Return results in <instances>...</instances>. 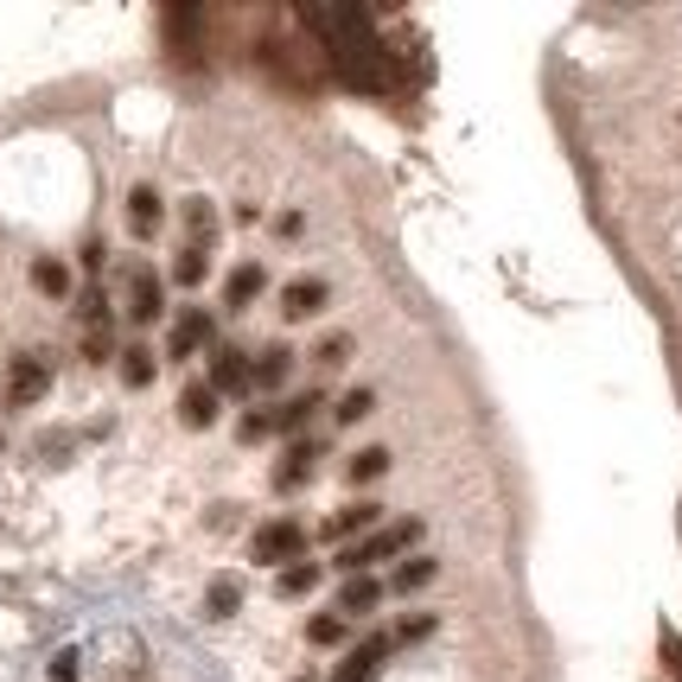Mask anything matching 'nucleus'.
Returning a JSON list of instances; mask_svg holds the SVG:
<instances>
[{
	"mask_svg": "<svg viewBox=\"0 0 682 682\" xmlns=\"http://www.w3.org/2000/svg\"><path fill=\"white\" fill-rule=\"evenodd\" d=\"M313 587H319V562H294V568H281V580H274L281 600H301V593H313Z\"/></svg>",
	"mask_w": 682,
	"mask_h": 682,
	"instance_id": "412c9836",
	"label": "nucleus"
},
{
	"mask_svg": "<svg viewBox=\"0 0 682 682\" xmlns=\"http://www.w3.org/2000/svg\"><path fill=\"white\" fill-rule=\"evenodd\" d=\"M383 657H389V638H383V632H371L364 645H351V650H344V663L332 670V682H377Z\"/></svg>",
	"mask_w": 682,
	"mask_h": 682,
	"instance_id": "0eeeda50",
	"label": "nucleus"
},
{
	"mask_svg": "<svg viewBox=\"0 0 682 682\" xmlns=\"http://www.w3.org/2000/svg\"><path fill=\"white\" fill-rule=\"evenodd\" d=\"M204 274H211V256H204V249H179V262H173V281H179V287H198Z\"/></svg>",
	"mask_w": 682,
	"mask_h": 682,
	"instance_id": "b1692460",
	"label": "nucleus"
},
{
	"mask_svg": "<svg viewBox=\"0 0 682 682\" xmlns=\"http://www.w3.org/2000/svg\"><path fill=\"white\" fill-rule=\"evenodd\" d=\"M128 230H134L141 243H153V236H160V191H153V186L128 191Z\"/></svg>",
	"mask_w": 682,
	"mask_h": 682,
	"instance_id": "ddd939ff",
	"label": "nucleus"
},
{
	"mask_svg": "<svg viewBox=\"0 0 682 682\" xmlns=\"http://www.w3.org/2000/svg\"><path fill=\"white\" fill-rule=\"evenodd\" d=\"M313 364H319V371H339V364H351V339H344V332H332V339H319V351H313Z\"/></svg>",
	"mask_w": 682,
	"mask_h": 682,
	"instance_id": "bb28decb",
	"label": "nucleus"
},
{
	"mask_svg": "<svg viewBox=\"0 0 682 682\" xmlns=\"http://www.w3.org/2000/svg\"><path fill=\"white\" fill-rule=\"evenodd\" d=\"M211 236H217L211 198H186V249H204V256H211Z\"/></svg>",
	"mask_w": 682,
	"mask_h": 682,
	"instance_id": "2eb2a0df",
	"label": "nucleus"
},
{
	"mask_svg": "<svg viewBox=\"0 0 682 682\" xmlns=\"http://www.w3.org/2000/svg\"><path fill=\"white\" fill-rule=\"evenodd\" d=\"M179 421H186V427H211V421H217V389H211V383H186Z\"/></svg>",
	"mask_w": 682,
	"mask_h": 682,
	"instance_id": "dca6fc26",
	"label": "nucleus"
},
{
	"mask_svg": "<svg viewBox=\"0 0 682 682\" xmlns=\"http://www.w3.org/2000/svg\"><path fill=\"white\" fill-rule=\"evenodd\" d=\"M160 313H166V287H160V274L148 262H134L128 268V319L134 326H153Z\"/></svg>",
	"mask_w": 682,
	"mask_h": 682,
	"instance_id": "39448f33",
	"label": "nucleus"
},
{
	"mask_svg": "<svg viewBox=\"0 0 682 682\" xmlns=\"http://www.w3.org/2000/svg\"><path fill=\"white\" fill-rule=\"evenodd\" d=\"M268 287V268L262 262H243V268H230V281H224V306L230 313H243V306H256V294Z\"/></svg>",
	"mask_w": 682,
	"mask_h": 682,
	"instance_id": "f8f14e48",
	"label": "nucleus"
},
{
	"mask_svg": "<svg viewBox=\"0 0 682 682\" xmlns=\"http://www.w3.org/2000/svg\"><path fill=\"white\" fill-rule=\"evenodd\" d=\"M371 409H377V389H351L339 409H332V421H339V427H351V421H364Z\"/></svg>",
	"mask_w": 682,
	"mask_h": 682,
	"instance_id": "393cba45",
	"label": "nucleus"
},
{
	"mask_svg": "<svg viewBox=\"0 0 682 682\" xmlns=\"http://www.w3.org/2000/svg\"><path fill=\"white\" fill-rule=\"evenodd\" d=\"M236 434H243V440H268V434H274V421H268V409H249V415L236 421Z\"/></svg>",
	"mask_w": 682,
	"mask_h": 682,
	"instance_id": "c756f323",
	"label": "nucleus"
},
{
	"mask_svg": "<svg viewBox=\"0 0 682 682\" xmlns=\"http://www.w3.org/2000/svg\"><path fill=\"white\" fill-rule=\"evenodd\" d=\"M383 607V580L377 574H344V587H339V619H357V612H377Z\"/></svg>",
	"mask_w": 682,
	"mask_h": 682,
	"instance_id": "9d476101",
	"label": "nucleus"
},
{
	"mask_svg": "<svg viewBox=\"0 0 682 682\" xmlns=\"http://www.w3.org/2000/svg\"><path fill=\"white\" fill-rule=\"evenodd\" d=\"M377 517H383V504H344V510L319 536H326V542H357V536L377 530Z\"/></svg>",
	"mask_w": 682,
	"mask_h": 682,
	"instance_id": "9b49d317",
	"label": "nucleus"
},
{
	"mask_svg": "<svg viewBox=\"0 0 682 682\" xmlns=\"http://www.w3.org/2000/svg\"><path fill=\"white\" fill-rule=\"evenodd\" d=\"M313 409H326L319 389H313V396H294V402H281V409H268V421H274V434H301L306 421H313Z\"/></svg>",
	"mask_w": 682,
	"mask_h": 682,
	"instance_id": "f3484780",
	"label": "nucleus"
},
{
	"mask_svg": "<svg viewBox=\"0 0 682 682\" xmlns=\"http://www.w3.org/2000/svg\"><path fill=\"white\" fill-rule=\"evenodd\" d=\"M415 542H421V517H402V524H377L371 536L344 542V549H339V568H344V574H371L377 562H396V555H409Z\"/></svg>",
	"mask_w": 682,
	"mask_h": 682,
	"instance_id": "f257e3e1",
	"label": "nucleus"
},
{
	"mask_svg": "<svg viewBox=\"0 0 682 682\" xmlns=\"http://www.w3.org/2000/svg\"><path fill=\"white\" fill-rule=\"evenodd\" d=\"M33 287L45 294V301H64V294H71V268L58 262V256H38V262H33Z\"/></svg>",
	"mask_w": 682,
	"mask_h": 682,
	"instance_id": "a211bd4d",
	"label": "nucleus"
},
{
	"mask_svg": "<svg viewBox=\"0 0 682 682\" xmlns=\"http://www.w3.org/2000/svg\"><path fill=\"white\" fill-rule=\"evenodd\" d=\"M313 466H319V440H313V434H301V440L287 447V459L274 466V492H301L306 479H313Z\"/></svg>",
	"mask_w": 682,
	"mask_h": 682,
	"instance_id": "6e6552de",
	"label": "nucleus"
},
{
	"mask_svg": "<svg viewBox=\"0 0 682 682\" xmlns=\"http://www.w3.org/2000/svg\"><path fill=\"white\" fill-rule=\"evenodd\" d=\"M306 638H313V645H344V619L339 612H313V619H306Z\"/></svg>",
	"mask_w": 682,
	"mask_h": 682,
	"instance_id": "a878e982",
	"label": "nucleus"
},
{
	"mask_svg": "<svg viewBox=\"0 0 682 682\" xmlns=\"http://www.w3.org/2000/svg\"><path fill=\"white\" fill-rule=\"evenodd\" d=\"M211 389L217 396H249V357L236 351V344H211Z\"/></svg>",
	"mask_w": 682,
	"mask_h": 682,
	"instance_id": "423d86ee",
	"label": "nucleus"
},
{
	"mask_svg": "<svg viewBox=\"0 0 682 682\" xmlns=\"http://www.w3.org/2000/svg\"><path fill=\"white\" fill-rule=\"evenodd\" d=\"M249 555L262 568H294V562H306V530L294 517H274V524H262V530L249 536Z\"/></svg>",
	"mask_w": 682,
	"mask_h": 682,
	"instance_id": "f03ea898",
	"label": "nucleus"
},
{
	"mask_svg": "<svg viewBox=\"0 0 682 682\" xmlns=\"http://www.w3.org/2000/svg\"><path fill=\"white\" fill-rule=\"evenodd\" d=\"M153 371H160V364H153L148 344H128V351H121V383H128V389H148Z\"/></svg>",
	"mask_w": 682,
	"mask_h": 682,
	"instance_id": "aec40b11",
	"label": "nucleus"
},
{
	"mask_svg": "<svg viewBox=\"0 0 682 682\" xmlns=\"http://www.w3.org/2000/svg\"><path fill=\"white\" fill-rule=\"evenodd\" d=\"M344 472H351V485H377L383 472H389V454H383V447H364V454H351Z\"/></svg>",
	"mask_w": 682,
	"mask_h": 682,
	"instance_id": "5701e85b",
	"label": "nucleus"
},
{
	"mask_svg": "<svg viewBox=\"0 0 682 682\" xmlns=\"http://www.w3.org/2000/svg\"><path fill=\"white\" fill-rule=\"evenodd\" d=\"M326 301H332V287H326L319 274H301V281L281 287V313H287V319H313Z\"/></svg>",
	"mask_w": 682,
	"mask_h": 682,
	"instance_id": "1a4fd4ad",
	"label": "nucleus"
},
{
	"mask_svg": "<svg viewBox=\"0 0 682 682\" xmlns=\"http://www.w3.org/2000/svg\"><path fill=\"white\" fill-rule=\"evenodd\" d=\"M45 389H51V364H45L38 351L13 357V371H7V402H13V409H33Z\"/></svg>",
	"mask_w": 682,
	"mask_h": 682,
	"instance_id": "20e7f679",
	"label": "nucleus"
},
{
	"mask_svg": "<svg viewBox=\"0 0 682 682\" xmlns=\"http://www.w3.org/2000/svg\"><path fill=\"white\" fill-rule=\"evenodd\" d=\"M434 574H440V562H427V555H409V562L396 568V580H389V587H396V593H421Z\"/></svg>",
	"mask_w": 682,
	"mask_h": 682,
	"instance_id": "4be33fe9",
	"label": "nucleus"
},
{
	"mask_svg": "<svg viewBox=\"0 0 682 682\" xmlns=\"http://www.w3.org/2000/svg\"><path fill=\"white\" fill-rule=\"evenodd\" d=\"M236 607H243V580H236V574H217L211 593H204V612H211V619H230Z\"/></svg>",
	"mask_w": 682,
	"mask_h": 682,
	"instance_id": "6ab92c4d",
	"label": "nucleus"
},
{
	"mask_svg": "<svg viewBox=\"0 0 682 682\" xmlns=\"http://www.w3.org/2000/svg\"><path fill=\"white\" fill-rule=\"evenodd\" d=\"M434 632V612H409L396 632H389V645H415V638H427Z\"/></svg>",
	"mask_w": 682,
	"mask_h": 682,
	"instance_id": "cd10ccee",
	"label": "nucleus"
},
{
	"mask_svg": "<svg viewBox=\"0 0 682 682\" xmlns=\"http://www.w3.org/2000/svg\"><path fill=\"white\" fill-rule=\"evenodd\" d=\"M657 650H663V670H670V682H682V638L663 625V638H657Z\"/></svg>",
	"mask_w": 682,
	"mask_h": 682,
	"instance_id": "c85d7f7f",
	"label": "nucleus"
},
{
	"mask_svg": "<svg viewBox=\"0 0 682 682\" xmlns=\"http://www.w3.org/2000/svg\"><path fill=\"white\" fill-rule=\"evenodd\" d=\"M287 371H294V351H287V344H268L262 357L249 364V389H281Z\"/></svg>",
	"mask_w": 682,
	"mask_h": 682,
	"instance_id": "4468645a",
	"label": "nucleus"
},
{
	"mask_svg": "<svg viewBox=\"0 0 682 682\" xmlns=\"http://www.w3.org/2000/svg\"><path fill=\"white\" fill-rule=\"evenodd\" d=\"M211 332H217V319H211L204 306H186V313L173 319V332H166V357H173V364H186V357H198V351L211 344Z\"/></svg>",
	"mask_w": 682,
	"mask_h": 682,
	"instance_id": "7ed1b4c3",
	"label": "nucleus"
},
{
	"mask_svg": "<svg viewBox=\"0 0 682 682\" xmlns=\"http://www.w3.org/2000/svg\"><path fill=\"white\" fill-rule=\"evenodd\" d=\"M51 682H77V650H58L51 657Z\"/></svg>",
	"mask_w": 682,
	"mask_h": 682,
	"instance_id": "7c9ffc66",
	"label": "nucleus"
}]
</instances>
